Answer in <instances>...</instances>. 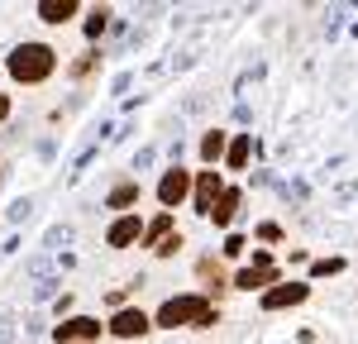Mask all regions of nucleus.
<instances>
[{
	"label": "nucleus",
	"mask_w": 358,
	"mask_h": 344,
	"mask_svg": "<svg viewBox=\"0 0 358 344\" xmlns=\"http://www.w3.org/2000/svg\"><path fill=\"white\" fill-rule=\"evenodd\" d=\"M53 67H57V53L48 43H20L10 53V77L15 82H43V77H53Z\"/></svg>",
	"instance_id": "f257e3e1"
},
{
	"label": "nucleus",
	"mask_w": 358,
	"mask_h": 344,
	"mask_svg": "<svg viewBox=\"0 0 358 344\" xmlns=\"http://www.w3.org/2000/svg\"><path fill=\"white\" fill-rule=\"evenodd\" d=\"M201 311H206V296H172V301H163V311H158V325H167V330L196 325Z\"/></svg>",
	"instance_id": "f03ea898"
},
{
	"label": "nucleus",
	"mask_w": 358,
	"mask_h": 344,
	"mask_svg": "<svg viewBox=\"0 0 358 344\" xmlns=\"http://www.w3.org/2000/svg\"><path fill=\"white\" fill-rule=\"evenodd\" d=\"M96 335H101V320H91V315H77V320L57 325V344H91Z\"/></svg>",
	"instance_id": "7ed1b4c3"
},
{
	"label": "nucleus",
	"mask_w": 358,
	"mask_h": 344,
	"mask_svg": "<svg viewBox=\"0 0 358 344\" xmlns=\"http://www.w3.org/2000/svg\"><path fill=\"white\" fill-rule=\"evenodd\" d=\"M110 335L115 340H138V335H148V315L143 311H115V320H110Z\"/></svg>",
	"instance_id": "20e7f679"
},
{
	"label": "nucleus",
	"mask_w": 358,
	"mask_h": 344,
	"mask_svg": "<svg viewBox=\"0 0 358 344\" xmlns=\"http://www.w3.org/2000/svg\"><path fill=\"white\" fill-rule=\"evenodd\" d=\"M182 196H187V172H182V168H167L163 182H158V201H163V206H177Z\"/></svg>",
	"instance_id": "39448f33"
},
{
	"label": "nucleus",
	"mask_w": 358,
	"mask_h": 344,
	"mask_svg": "<svg viewBox=\"0 0 358 344\" xmlns=\"http://www.w3.org/2000/svg\"><path fill=\"white\" fill-rule=\"evenodd\" d=\"M215 196H220V172H201V182H196V210L210 215Z\"/></svg>",
	"instance_id": "423d86ee"
},
{
	"label": "nucleus",
	"mask_w": 358,
	"mask_h": 344,
	"mask_svg": "<svg viewBox=\"0 0 358 344\" xmlns=\"http://www.w3.org/2000/svg\"><path fill=\"white\" fill-rule=\"evenodd\" d=\"M296 301H306V287H301V282H292V287H277V292H268V296H263V306H268V311H282V306H296Z\"/></svg>",
	"instance_id": "0eeeda50"
},
{
	"label": "nucleus",
	"mask_w": 358,
	"mask_h": 344,
	"mask_svg": "<svg viewBox=\"0 0 358 344\" xmlns=\"http://www.w3.org/2000/svg\"><path fill=\"white\" fill-rule=\"evenodd\" d=\"M106 239H110V249H124V244H134V239H138V215H124V220H115Z\"/></svg>",
	"instance_id": "6e6552de"
},
{
	"label": "nucleus",
	"mask_w": 358,
	"mask_h": 344,
	"mask_svg": "<svg viewBox=\"0 0 358 344\" xmlns=\"http://www.w3.org/2000/svg\"><path fill=\"white\" fill-rule=\"evenodd\" d=\"M38 15H43L48 24H62V20H72V15H77V0H43V5H38Z\"/></svg>",
	"instance_id": "1a4fd4ad"
},
{
	"label": "nucleus",
	"mask_w": 358,
	"mask_h": 344,
	"mask_svg": "<svg viewBox=\"0 0 358 344\" xmlns=\"http://www.w3.org/2000/svg\"><path fill=\"white\" fill-rule=\"evenodd\" d=\"M234 210H239V192H220V201L210 206V220H215V225H229Z\"/></svg>",
	"instance_id": "9d476101"
},
{
	"label": "nucleus",
	"mask_w": 358,
	"mask_h": 344,
	"mask_svg": "<svg viewBox=\"0 0 358 344\" xmlns=\"http://www.w3.org/2000/svg\"><path fill=\"white\" fill-rule=\"evenodd\" d=\"M273 278H277L273 268H248V273H239V278H234V287H244V292H253V287H268Z\"/></svg>",
	"instance_id": "9b49d317"
},
{
	"label": "nucleus",
	"mask_w": 358,
	"mask_h": 344,
	"mask_svg": "<svg viewBox=\"0 0 358 344\" xmlns=\"http://www.w3.org/2000/svg\"><path fill=\"white\" fill-rule=\"evenodd\" d=\"M167 229H172V215H158L153 225L143 229V244H148V249H158V244H163V239H167Z\"/></svg>",
	"instance_id": "f8f14e48"
},
{
	"label": "nucleus",
	"mask_w": 358,
	"mask_h": 344,
	"mask_svg": "<svg viewBox=\"0 0 358 344\" xmlns=\"http://www.w3.org/2000/svg\"><path fill=\"white\" fill-rule=\"evenodd\" d=\"M134 201H138V182H124V187L110 192V210H124V206H134Z\"/></svg>",
	"instance_id": "ddd939ff"
},
{
	"label": "nucleus",
	"mask_w": 358,
	"mask_h": 344,
	"mask_svg": "<svg viewBox=\"0 0 358 344\" xmlns=\"http://www.w3.org/2000/svg\"><path fill=\"white\" fill-rule=\"evenodd\" d=\"M220 153H224V134H206V139H201V158H206V163H215Z\"/></svg>",
	"instance_id": "4468645a"
},
{
	"label": "nucleus",
	"mask_w": 358,
	"mask_h": 344,
	"mask_svg": "<svg viewBox=\"0 0 358 344\" xmlns=\"http://www.w3.org/2000/svg\"><path fill=\"white\" fill-rule=\"evenodd\" d=\"M201 278H206L210 287H224V273H220V263H215V258H206V263H201Z\"/></svg>",
	"instance_id": "2eb2a0df"
},
{
	"label": "nucleus",
	"mask_w": 358,
	"mask_h": 344,
	"mask_svg": "<svg viewBox=\"0 0 358 344\" xmlns=\"http://www.w3.org/2000/svg\"><path fill=\"white\" fill-rule=\"evenodd\" d=\"M248 163V139H234L229 143V168H244Z\"/></svg>",
	"instance_id": "dca6fc26"
},
{
	"label": "nucleus",
	"mask_w": 358,
	"mask_h": 344,
	"mask_svg": "<svg viewBox=\"0 0 358 344\" xmlns=\"http://www.w3.org/2000/svg\"><path fill=\"white\" fill-rule=\"evenodd\" d=\"M106 20H110V10H91V20H86V34L96 38V34L106 29Z\"/></svg>",
	"instance_id": "f3484780"
},
{
	"label": "nucleus",
	"mask_w": 358,
	"mask_h": 344,
	"mask_svg": "<svg viewBox=\"0 0 358 344\" xmlns=\"http://www.w3.org/2000/svg\"><path fill=\"white\" fill-rule=\"evenodd\" d=\"M339 268H344L339 258H320V263H315V278H330V273H339Z\"/></svg>",
	"instance_id": "a211bd4d"
},
{
	"label": "nucleus",
	"mask_w": 358,
	"mask_h": 344,
	"mask_svg": "<svg viewBox=\"0 0 358 344\" xmlns=\"http://www.w3.org/2000/svg\"><path fill=\"white\" fill-rule=\"evenodd\" d=\"M177 249H182V239H163V244H158L153 254H163V258H167V254H177Z\"/></svg>",
	"instance_id": "6ab92c4d"
},
{
	"label": "nucleus",
	"mask_w": 358,
	"mask_h": 344,
	"mask_svg": "<svg viewBox=\"0 0 358 344\" xmlns=\"http://www.w3.org/2000/svg\"><path fill=\"white\" fill-rule=\"evenodd\" d=\"M5 115H10V101H5V96H0V120H5Z\"/></svg>",
	"instance_id": "aec40b11"
}]
</instances>
